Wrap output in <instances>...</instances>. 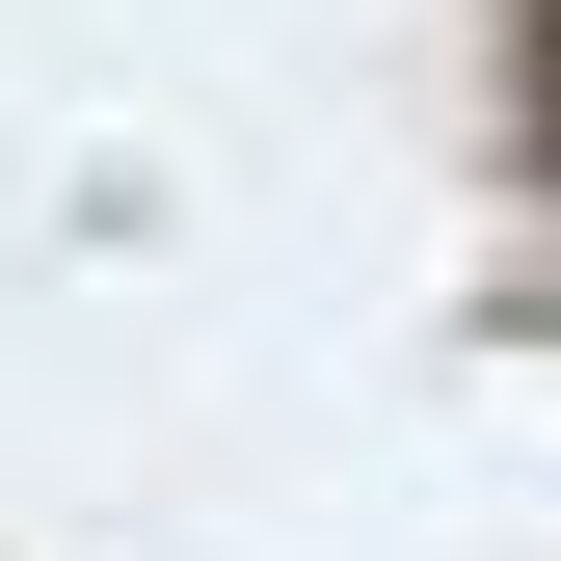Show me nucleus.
<instances>
[{"label": "nucleus", "instance_id": "nucleus-1", "mask_svg": "<svg viewBox=\"0 0 561 561\" xmlns=\"http://www.w3.org/2000/svg\"><path fill=\"white\" fill-rule=\"evenodd\" d=\"M535 107H561V0H535Z\"/></svg>", "mask_w": 561, "mask_h": 561}]
</instances>
